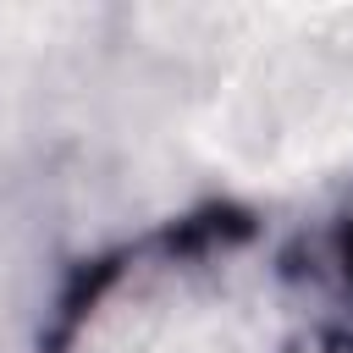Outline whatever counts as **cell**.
<instances>
[{"label": "cell", "instance_id": "cell-1", "mask_svg": "<svg viewBox=\"0 0 353 353\" xmlns=\"http://www.w3.org/2000/svg\"><path fill=\"white\" fill-rule=\"evenodd\" d=\"M215 88L210 149L237 171H314L353 149V11H270Z\"/></svg>", "mask_w": 353, "mask_h": 353}, {"label": "cell", "instance_id": "cell-2", "mask_svg": "<svg viewBox=\"0 0 353 353\" xmlns=\"http://www.w3.org/2000/svg\"><path fill=\"white\" fill-rule=\"evenodd\" d=\"M94 353H237L226 320L193 303H138L121 314Z\"/></svg>", "mask_w": 353, "mask_h": 353}, {"label": "cell", "instance_id": "cell-3", "mask_svg": "<svg viewBox=\"0 0 353 353\" xmlns=\"http://www.w3.org/2000/svg\"><path fill=\"white\" fill-rule=\"evenodd\" d=\"M55 11H22V6H0V138L17 127V110L28 99V77L39 66V50L55 33Z\"/></svg>", "mask_w": 353, "mask_h": 353}]
</instances>
